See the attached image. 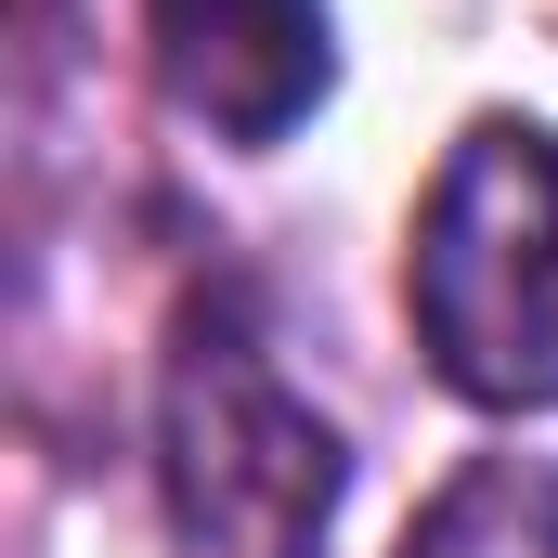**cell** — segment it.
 <instances>
[{"instance_id":"7a4b0ae2","label":"cell","mask_w":558,"mask_h":558,"mask_svg":"<svg viewBox=\"0 0 558 558\" xmlns=\"http://www.w3.org/2000/svg\"><path fill=\"white\" fill-rule=\"evenodd\" d=\"M156 468H169V533L182 558H312L351 454L338 428L286 390L274 338L234 299H195L169 338V390H156Z\"/></svg>"},{"instance_id":"6da1fadb","label":"cell","mask_w":558,"mask_h":558,"mask_svg":"<svg viewBox=\"0 0 558 558\" xmlns=\"http://www.w3.org/2000/svg\"><path fill=\"white\" fill-rule=\"evenodd\" d=\"M416 338L454 403L546 416L558 403V131L546 118H468L416 208Z\"/></svg>"},{"instance_id":"277c9868","label":"cell","mask_w":558,"mask_h":558,"mask_svg":"<svg viewBox=\"0 0 558 558\" xmlns=\"http://www.w3.org/2000/svg\"><path fill=\"white\" fill-rule=\"evenodd\" d=\"M403 558H558V468L481 454L468 481H441V507L403 533Z\"/></svg>"},{"instance_id":"3957f363","label":"cell","mask_w":558,"mask_h":558,"mask_svg":"<svg viewBox=\"0 0 558 558\" xmlns=\"http://www.w3.org/2000/svg\"><path fill=\"white\" fill-rule=\"evenodd\" d=\"M156 92L221 143H286L338 92V13L325 0H143Z\"/></svg>"}]
</instances>
